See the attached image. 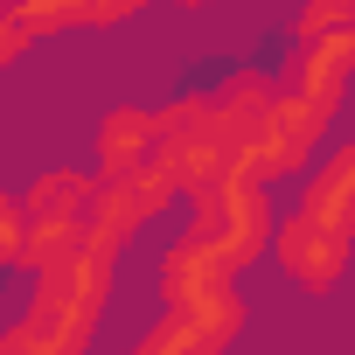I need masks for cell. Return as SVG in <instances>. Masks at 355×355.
<instances>
[{
  "label": "cell",
  "instance_id": "6da1fadb",
  "mask_svg": "<svg viewBox=\"0 0 355 355\" xmlns=\"http://www.w3.org/2000/svg\"><path fill=\"white\" fill-rule=\"evenodd\" d=\"M112 272H119V258L98 244L49 265L28 286V313L0 327V355H84L112 306Z\"/></svg>",
  "mask_w": 355,
  "mask_h": 355
},
{
  "label": "cell",
  "instance_id": "9c48e42d",
  "mask_svg": "<svg viewBox=\"0 0 355 355\" xmlns=\"http://www.w3.org/2000/svg\"><path fill=\"white\" fill-rule=\"evenodd\" d=\"M153 160V112L146 105H112L98 119V182L112 174H132Z\"/></svg>",
  "mask_w": 355,
  "mask_h": 355
},
{
  "label": "cell",
  "instance_id": "277c9868",
  "mask_svg": "<svg viewBox=\"0 0 355 355\" xmlns=\"http://www.w3.org/2000/svg\"><path fill=\"white\" fill-rule=\"evenodd\" d=\"M91 209H98V174H84V167L35 174L21 189V258H15V272L42 279L49 265L84 251L91 244Z\"/></svg>",
  "mask_w": 355,
  "mask_h": 355
},
{
  "label": "cell",
  "instance_id": "7a4b0ae2",
  "mask_svg": "<svg viewBox=\"0 0 355 355\" xmlns=\"http://www.w3.org/2000/svg\"><path fill=\"white\" fill-rule=\"evenodd\" d=\"M153 286H160V320L174 327L189 355H230L237 334H244V293H237V272H223L202 244L174 237L153 265Z\"/></svg>",
  "mask_w": 355,
  "mask_h": 355
},
{
  "label": "cell",
  "instance_id": "ba28073f",
  "mask_svg": "<svg viewBox=\"0 0 355 355\" xmlns=\"http://www.w3.org/2000/svg\"><path fill=\"white\" fill-rule=\"evenodd\" d=\"M293 209L355 230V139H341L320 167H306V182H300V202H293Z\"/></svg>",
  "mask_w": 355,
  "mask_h": 355
},
{
  "label": "cell",
  "instance_id": "30bf717a",
  "mask_svg": "<svg viewBox=\"0 0 355 355\" xmlns=\"http://www.w3.org/2000/svg\"><path fill=\"white\" fill-rule=\"evenodd\" d=\"M28 21V35H70V28H112V21H132L139 0H28L15 8Z\"/></svg>",
  "mask_w": 355,
  "mask_h": 355
},
{
  "label": "cell",
  "instance_id": "8992f818",
  "mask_svg": "<svg viewBox=\"0 0 355 355\" xmlns=\"http://www.w3.org/2000/svg\"><path fill=\"white\" fill-rule=\"evenodd\" d=\"M174 202H182V189L167 182V167L160 160H146V167H132V174H112V182H98V209H91V244L98 251H125L146 223H160Z\"/></svg>",
  "mask_w": 355,
  "mask_h": 355
},
{
  "label": "cell",
  "instance_id": "5bb4252c",
  "mask_svg": "<svg viewBox=\"0 0 355 355\" xmlns=\"http://www.w3.org/2000/svg\"><path fill=\"white\" fill-rule=\"evenodd\" d=\"M125 355H189V348L174 341V327H167V320H153V327H146V334H139Z\"/></svg>",
  "mask_w": 355,
  "mask_h": 355
},
{
  "label": "cell",
  "instance_id": "5b68a950",
  "mask_svg": "<svg viewBox=\"0 0 355 355\" xmlns=\"http://www.w3.org/2000/svg\"><path fill=\"white\" fill-rule=\"evenodd\" d=\"M153 160L167 167V182L182 196L202 189V182H216V174H230L223 125H216V98L209 91H182V98H167L153 112Z\"/></svg>",
  "mask_w": 355,
  "mask_h": 355
},
{
  "label": "cell",
  "instance_id": "7c38bea8",
  "mask_svg": "<svg viewBox=\"0 0 355 355\" xmlns=\"http://www.w3.org/2000/svg\"><path fill=\"white\" fill-rule=\"evenodd\" d=\"M35 49V35H28V21L8 8V0H0V70H8V63H21Z\"/></svg>",
  "mask_w": 355,
  "mask_h": 355
},
{
  "label": "cell",
  "instance_id": "8fae6325",
  "mask_svg": "<svg viewBox=\"0 0 355 355\" xmlns=\"http://www.w3.org/2000/svg\"><path fill=\"white\" fill-rule=\"evenodd\" d=\"M341 28H355V0H306V8L293 15V49L327 42V35H341Z\"/></svg>",
  "mask_w": 355,
  "mask_h": 355
},
{
  "label": "cell",
  "instance_id": "52a82bcc",
  "mask_svg": "<svg viewBox=\"0 0 355 355\" xmlns=\"http://www.w3.org/2000/svg\"><path fill=\"white\" fill-rule=\"evenodd\" d=\"M348 77H355V28H341V35H327V42L293 49V63H286L279 91H286V98H300L320 125H334V112H341V98H348Z\"/></svg>",
  "mask_w": 355,
  "mask_h": 355
},
{
  "label": "cell",
  "instance_id": "4fadbf2b",
  "mask_svg": "<svg viewBox=\"0 0 355 355\" xmlns=\"http://www.w3.org/2000/svg\"><path fill=\"white\" fill-rule=\"evenodd\" d=\"M21 258V196L0 189V265H15Z\"/></svg>",
  "mask_w": 355,
  "mask_h": 355
},
{
  "label": "cell",
  "instance_id": "3957f363",
  "mask_svg": "<svg viewBox=\"0 0 355 355\" xmlns=\"http://www.w3.org/2000/svg\"><path fill=\"white\" fill-rule=\"evenodd\" d=\"M182 202H189V230H182V237L202 244L223 272L258 265V258L272 251V237H279V209H272V196L251 189V182H237V174H216V182L189 189Z\"/></svg>",
  "mask_w": 355,
  "mask_h": 355
}]
</instances>
